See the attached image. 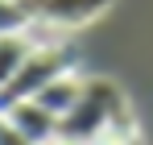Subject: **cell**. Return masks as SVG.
<instances>
[{"mask_svg":"<svg viewBox=\"0 0 153 145\" xmlns=\"http://www.w3.org/2000/svg\"><path fill=\"white\" fill-rule=\"evenodd\" d=\"M128 116H132L128 112V99H124V91L112 79H83V91H79L75 108L58 120V133L71 137V141H79V145H91L103 129L128 120Z\"/></svg>","mask_w":153,"mask_h":145,"instance_id":"cell-1","label":"cell"},{"mask_svg":"<svg viewBox=\"0 0 153 145\" xmlns=\"http://www.w3.org/2000/svg\"><path fill=\"white\" fill-rule=\"evenodd\" d=\"M66 71H75L71 46H62V42H58V46H37L29 54V62L0 87V112H4L8 104H17V99H33L46 83H54L58 75H66Z\"/></svg>","mask_w":153,"mask_h":145,"instance_id":"cell-2","label":"cell"},{"mask_svg":"<svg viewBox=\"0 0 153 145\" xmlns=\"http://www.w3.org/2000/svg\"><path fill=\"white\" fill-rule=\"evenodd\" d=\"M29 17L42 25H54V29H79V25L95 21L100 13L112 8V0H25Z\"/></svg>","mask_w":153,"mask_h":145,"instance_id":"cell-3","label":"cell"},{"mask_svg":"<svg viewBox=\"0 0 153 145\" xmlns=\"http://www.w3.org/2000/svg\"><path fill=\"white\" fill-rule=\"evenodd\" d=\"M4 116L21 129V137H25L29 145H46V141L58 137V116L46 112L37 99H17V104H8V108H4Z\"/></svg>","mask_w":153,"mask_h":145,"instance_id":"cell-4","label":"cell"},{"mask_svg":"<svg viewBox=\"0 0 153 145\" xmlns=\"http://www.w3.org/2000/svg\"><path fill=\"white\" fill-rule=\"evenodd\" d=\"M79 91H83V75H75V71H66V75H58L54 83H46V87H42V91H37V96H33V99H37V104H42L46 112H54V116L62 120V116H66V112L75 108V99H79Z\"/></svg>","mask_w":153,"mask_h":145,"instance_id":"cell-5","label":"cell"},{"mask_svg":"<svg viewBox=\"0 0 153 145\" xmlns=\"http://www.w3.org/2000/svg\"><path fill=\"white\" fill-rule=\"evenodd\" d=\"M33 50H37V46H33V37H29L25 29H21V33H4V37H0V87H4V83H8V79L29 62V54H33Z\"/></svg>","mask_w":153,"mask_h":145,"instance_id":"cell-6","label":"cell"},{"mask_svg":"<svg viewBox=\"0 0 153 145\" xmlns=\"http://www.w3.org/2000/svg\"><path fill=\"white\" fill-rule=\"evenodd\" d=\"M29 25V8L17 4V0H0V37L4 33H21Z\"/></svg>","mask_w":153,"mask_h":145,"instance_id":"cell-7","label":"cell"},{"mask_svg":"<svg viewBox=\"0 0 153 145\" xmlns=\"http://www.w3.org/2000/svg\"><path fill=\"white\" fill-rule=\"evenodd\" d=\"M0 145H29L25 137H21V129H17V124L8 120L4 112H0Z\"/></svg>","mask_w":153,"mask_h":145,"instance_id":"cell-8","label":"cell"},{"mask_svg":"<svg viewBox=\"0 0 153 145\" xmlns=\"http://www.w3.org/2000/svg\"><path fill=\"white\" fill-rule=\"evenodd\" d=\"M46 145H79V141H71V137H62V133H58V137H54V141H46Z\"/></svg>","mask_w":153,"mask_h":145,"instance_id":"cell-9","label":"cell"},{"mask_svg":"<svg viewBox=\"0 0 153 145\" xmlns=\"http://www.w3.org/2000/svg\"><path fill=\"white\" fill-rule=\"evenodd\" d=\"M17 4H25V0H17Z\"/></svg>","mask_w":153,"mask_h":145,"instance_id":"cell-10","label":"cell"}]
</instances>
